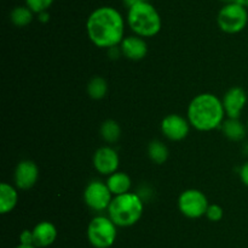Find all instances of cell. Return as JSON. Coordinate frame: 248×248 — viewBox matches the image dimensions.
Returning a JSON list of instances; mask_svg holds the SVG:
<instances>
[{
	"mask_svg": "<svg viewBox=\"0 0 248 248\" xmlns=\"http://www.w3.org/2000/svg\"><path fill=\"white\" fill-rule=\"evenodd\" d=\"M223 215H224V211H223V208L219 204L213 203L208 206L207 212H206V216H207L208 220L217 223V221L222 220Z\"/></svg>",
	"mask_w": 248,
	"mask_h": 248,
	"instance_id": "obj_23",
	"label": "cell"
},
{
	"mask_svg": "<svg viewBox=\"0 0 248 248\" xmlns=\"http://www.w3.org/2000/svg\"><path fill=\"white\" fill-rule=\"evenodd\" d=\"M220 1L224 2V4L227 5V4H234V2H237L239 0H220Z\"/></svg>",
	"mask_w": 248,
	"mask_h": 248,
	"instance_id": "obj_29",
	"label": "cell"
},
{
	"mask_svg": "<svg viewBox=\"0 0 248 248\" xmlns=\"http://www.w3.org/2000/svg\"><path fill=\"white\" fill-rule=\"evenodd\" d=\"M123 56L132 61H140L148 53V44L144 38L140 35H128L123 39L120 44Z\"/></svg>",
	"mask_w": 248,
	"mask_h": 248,
	"instance_id": "obj_13",
	"label": "cell"
},
{
	"mask_svg": "<svg viewBox=\"0 0 248 248\" xmlns=\"http://www.w3.org/2000/svg\"><path fill=\"white\" fill-rule=\"evenodd\" d=\"M169 147L160 140L150 141L148 145V156L155 164H164L169 159Z\"/></svg>",
	"mask_w": 248,
	"mask_h": 248,
	"instance_id": "obj_19",
	"label": "cell"
},
{
	"mask_svg": "<svg viewBox=\"0 0 248 248\" xmlns=\"http://www.w3.org/2000/svg\"><path fill=\"white\" fill-rule=\"evenodd\" d=\"M246 125H247V131H248V122H247V124H246Z\"/></svg>",
	"mask_w": 248,
	"mask_h": 248,
	"instance_id": "obj_32",
	"label": "cell"
},
{
	"mask_svg": "<svg viewBox=\"0 0 248 248\" xmlns=\"http://www.w3.org/2000/svg\"><path fill=\"white\" fill-rule=\"evenodd\" d=\"M39 19H40L41 22H47L48 19H50V15L46 11L41 12V14H39Z\"/></svg>",
	"mask_w": 248,
	"mask_h": 248,
	"instance_id": "obj_26",
	"label": "cell"
},
{
	"mask_svg": "<svg viewBox=\"0 0 248 248\" xmlns=\"http://www.w3.org/2000/svg\"><path fill=\"white\" fill-rule=\"evenodd\" d=\"M106 182L108 185L110 192L113 194V196L127 194V192H130L131 185H132L131 177L126 173L119 172V170L113 173L111 175H109Z\"/></svg>",
	"mask_w": 248,
	"mask_h": 248,
	"instance_id": "obj_16",
	"label": "cell"
},
{
	"mask_svg": "<svg viewBox=\"0 0 248 248\" xmlns=\"http://www.w3.org/2000/svg\"><path fill=\"white\" fill-rule=\"evenodd\" d=\"M19 243L27 246H34L33 230H23L19 233Z\"/></svg>",
	"mask_w": 248,
	"mask_h": 248,
	"instance_id": "obj_24",
	"label": "cell"
},
{
	"mask_svg": "<svg viewBox=\"0 0 248 248\" xmlns=\"http://www.w3.org/2000/svg\"><path fill=\"white\" fill-rule=\"evenodd\" d=\"M118 230L109 216L97 215L87 226V238L94 248H109L114 245Z\"/></svg>",
	"mask_w": 248,
	"mask_h": 248,
	"instance_id": "obj_5",
	"label": "cell"
},
{
	"mask_svg": "<svg viewBox=\"0 0 248 248\" xmlns=\"http://www.w3.org/2000/svg\"><path fill=\"white\" fill-rule=\"evenodd\" d=\"M108 216L116 226L128 228L140 221L144 211V201L136 192L114 196L110 206L107 209Z\"/></svg>",
	"mask_w": 248,
	"mask_h": 248,
	"instance_id": "obj_3",
	"label": "cell"
},
{
	"mask_svg": "<svg viewBox=\"0 0 248 248\" xmlns=\"http://www.w3.org/2000/svg\"><path fill=\"white\" fill-rule=\"evenodd\" d=\"M127 23L136 35L152 38L161 31V17L149 1H138L128 9Z\"/></svg>",
	"mask_w": 248,
	"mask_h": 248,
	"instance_id": "obj_4",
	"label": "cell"
},
{
	"mask_svg": "<svg viewBox=\"0 0 248 248\" xmlns=\"http://www.w3.org/2000/svg\"><path fill=\"white\" fill-rule=\"evenodd\" d=\"M222 101L228 118H240L247 104V94L241 87H232L225 92Z\"/></svg>",
	"mask_w": 248,
	"mask_h": 248,
	"instance_id": "obj_12",
	"label": "cell"
},
{
	"mask_svg": "<svg viewBox=\"0 0 248 248\" xmlns=\"http://www.w3.org/2000/svg\"><path fill=\"white\" fill-rule=\"evenodd\" d=\"M190 123L188 118L178 113H171L161 121V133L171 141H182L190 131Z\"/></svg>",
	"mask_w": 248,
	"mask_h": 248,
	"instance_id": "obj_9",
	"label": "cell"
},
{
	"mask_svg": "<svg viewBox=\"0 0 248 248\" xmlns=\"http://www.w3.org/2000/svg\"><path fill=\"white\" fill-rule=\"evenodd\" d=\"M138 1H140V0H124V2H125V5H127L128 9H130L131 6H133L135 4H137Z\"/></svg>",
	"mask_w": 248,
	"mask_h": 248,
	"instance_id": "obj_27",
	"label": "cell"
},
{
	"mask_svg": "<svg viewBox=\"0 0 248 248\" xmlns=\"http://www.w3.org/2000/svg\"><path fill=\"white\" fill-rule=\"evenodd\" d=\"M240 179H241L242 184L248 187V160L240 169Z\"/></svg>",
	"mask_w": 248,
	"mask_h": 248,
	"instance_id": "obj_25",
	"label": "cell"
},
{
	"mask_svg": "<svg viewBox=\"0 0 248 248\" xmlns=\"http://www.w3.org/2000/svg\"><path fill=\"white\" fill-rule=\"evenodd\" d=\"M113 199V194L107 182L101 180H92L84 191V202L89 208L96 212H103L109 208Z\"/></svg>",
	"mask_w": 248,
	"mask_h": 248,
	"instance_id": "obj_8",
	"label": "cell"
},
{
	"mask_svg": "<svg viewBox=\"0 0 248 248\" xmlns=\"http://www.w3.org/2000/svg\"><path fill=\"white\" fill-rule=\"evenodd\" d=\"M52 2L53 0H26V5L34 14H41L44 11H47Z\"/></svg>",
	"mask_w": 248,
	"mask_h": 248,
	"instance_id": "obj_22",
	"label": "cell"
},
{
	"mask_svg": "<svg viewBox=\"0 0 248 248\" xmlns=\"http://www.w3.org/2000/svg\"><path fill=\"white\" fill-rule=\"evenodd\" d=\"M90 40L101 49L120 45L125 38V21L120 12L111 6L93 10L86 22Z\"/></svg>",
	"mask_w": 248,
	"mask_h": 248,
	"instance_id": "obj_1",
	"label": "cell"
},
{
	"mask_svg": "<svg viewBox=\"0 0 248 248\" xmlns=\"http://www.w3.org/2000/svg\"><path fill=\"white\" fill-rule=\"evenodd\" d=\"M34 12L28 6H16L10 14V19L16 27H26L33 21Z\"/></svg>",
	"mask_w": 248,
	"mask_h": 248,
	"instance_id": "obj_21",
	"label": "cell"
},
{
	"mask_svg": "<svg viewBox=\"0 0 248 248\" xmlns=\"http://www.w3.org/2000/svg\"><path fill=\"white\" fill-rule=\"evenodd\" d=\"M39 179V167L31 159L21 160L15 168V185L19 190H29Z\"/></svg>",
	"mask_w": 248,
	"mask_h": 248,
	"instance_id": "obj_11",
	"label": "cell"
},
{
	"mask_svg": "<svg viewBox=\"0 0 248 248\" xmlns=\"http://www.w3.org/2000/svg\"><path fill=\"white\" fill-rule=\"evenodd\" d=\"M102 139L108 143L118 142L121 136V128L119 123L114 119H107L101 124L99 128Z\"/></svg>",
	"mask_w": 248,
	"mask_h": 248,
	"instance_id": "obj_20",
	"label": "cell"
},
{
	"mask_svg": "<svg viewBox=\"0 0 248 248\" xmlns=\"http://www.w3.org/2000/svg\"><path fill=\"white\" fill-rule=\"evenodd\" d=\"M222 129L225 138L229 139L230 141H235V142L244 140L248 134L247 125H245L240 121V118H228L227 121L223 122Z\"/></svg>",
	"mask_w": 248,
	"mask_h": 248,
	"instance_id": "obj_17",
	"label": "cell"
},
{
	"mask_svg": "<svg viewBox=\"0 0 248 248\" xmlns=\"http://www.w3.org/2000/svg\"><path fill=\"white\" fill-rule=\"evenodd\" d=\"M208 199L201 190L188 189L184 190L178 197V208L184 216L189 219H199L206 215Z\"/></svg>",
	"mask_w": 248,
	"mask_h": 248,
	"instance_id": "obj_7",
	"label": "cell"
},
{
	"mask_svg": "<svg viewBox=\"0 0 248 248\" xmlns=\"http://www.w3.org/2000/svg\"><path fill=\"white\" fill-rule=\"evenodd\" d=\"M188 121L199 131H212L222 126L225 118L223 101L211 92H202L194 97L188 106Z\"/></svg>",
	"mask_w": 248,
	"mask_h": 248,
	"instance_id": "obj_2",
	"label": "cell"
},
{
	"mask_svg": "<svg viewBox=\"0 0 248 248\" xmlns=\"http://www.w3.org/2000/svg\"><path fill=\"white\" fill-rule=\"evenodd\" d=\"M18 203V192L16 187L7 182L0 185V213L7 214L14 211Z\"/></svg>",
	"mask_w": 248,
	"mask_h": 248,
	"instance_id": "obj_15",
	"label": "cell"
},
{
	"mask_svg": "<svg viewBox=\"0 0 248 248\" xmlns=\"http://www.w3.org/2000/svg\"><path fill=\"white\" fill-rule=\"evenodd\" d=\"M86 90L92 100H102L108 92V82L101 75H94L87 83Z\"/></svg>",
	"mask_w": 248,
	"mask_h": 248,
	"instance_id": "obj_18",
	"label": "cell"
},
{
	"mask_svg": "<svg viewBox=\"0 0 248 248\" xmlns=\"http://www.w3.org/2000/svg\"><path fill=\"white\" fill-rule=\"evenodd\" d=\"M217 22L219 28L224 33H240L246 28L248 23V12L246 6L239 4V2L224 5L218 12Z\"/></svg>",
	"mask_w": 248,
	"mask_h": 248,
	"instance_id": "obj_6",
	"label": "cell"
},
{
	"mask_svg": "<svg viewBox=\"0 0 248 248\" xmlns=\"http://www.w3.org/2000/svg\"><path fill=\"white\" fill-rule=\"evenodd\" d=\"M140 1H149V0H140Z\"/></svg>",
	"mask_w": 248,
	"mask_h": 248,
	"instance_id": "obj_31",
	"label": "cell"
},
{
	"mask_svg": "<svg viewBox=\"0 0 248 248\" xmlns=\"http://www.w3.org/2000/svg\"><path fill=\"white\" fill-rule=\"evenodd\" d=\"M239 4H241V5H244V6H246V7H248V0H239Z\"/></svg>",
	"mask_w": 248,
	"mask_h": 248,
	"instance_id": "obj_30",
	"label": "cell"
},
{
	"mask_svg": "<svg viewBox=\"0 0 248 248\" xmlns=\"http://www.w3.org/2000/svg\"><path fill=\"white\" fill-rule=\"evenodd\" d=\"M120 165V158L116 150L110 146H102L93 155V167L99 174L111 175L118 172Z\"/></svg>",
	"mask_w": 248,
	"mask_h": 248,
	"instance_id": "obj_10",
	"label": "cell"
},
{
	"mask_svg": "<svg viewBox=\"0 0 248 248\" xmlns=\"http://www.w3.org/2000/svg\"><path fill=\"white\" fill-rule=\"evenodd\" d=\"M34 246L46 248L52 245L57 238V229L51 221H40L33 229Z\"/></svg>",
	"mask_w": 248,
	"mask_h": 248,
	"instance_id": "obj_14",
	"label": "cell"
},
{
	"mask_svg": "<svg viewBox=\"0 0 248 248\" xmlns=\"http://www.w3.org/2000/svg\"><path fill=\"white\" fill-rule=\"evenodd\" d=\"M16 248H38V247H35V246H27V245H21V243H19V245L17 246Z\"/></svg>",
	"mask_w": 248,
	"mask_h": 248,
	"instance_id": "obj_28",
	"label": "cell"
}]
</instances>
